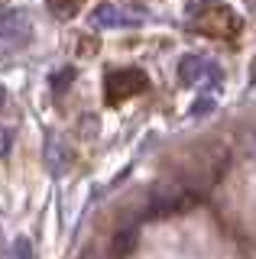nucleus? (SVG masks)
Here are the masks:
<instances>
[{"mask_svg": "<svg viewBox=\"0 0 256 259\" xmlns=\"http://www.w3.org/2000/svg\"><path fill=\"white\" fill-rule=\"evenodd\" d=\"M52 13H59V16H71V13H78V4H68V7L52 4Z\"/></svg>", "mask_w": 256, "mask_h": 259, "instance_id": "obj_11", "label": "nucleus"}, {"mask_svg": "<svg viewBox=\"0 0 256 259\" xmlns=\"http://www.w3.org/2000/svg\"><path fill=\"white\" fill-rule=\"evenodd\" d=\"M179 71H182V78H185V81H198L204 71H214V68H211L204 59H195V55H188V59H182Z\"/></svg>", "mask_w": 256, "mask_h": 259, "instance_id": "obj_6", "label": "nucleus"}, {"mask_svg": "<svg viewBox=\"0 0 256 259\" xmlns=\"http://www.w3.org/2000/svg\"><path fill=\"white\" fill-rule=\"evenodd\" d=\"M71 78H75V71H71V68L59 71V75H55V91H62V88H65V84H71Z\"/></svg>", "mask_w": 256, "mask_h": 259, "instance_id": "obj_10", "label": "nucleus"}, {"mask_svg": "<svg viewBox=\"0 0 256 259\" xmlns=\"http://www.w3.org/2000/svg\"><path fill=\"white\" fill-rule=\"evenodd\" d=\"M29 42V23L20 10L0 13V49H20Z\"/></svg>", "mask_w": 256, "mask_h": 259, "instance_id": "obj_4", "label": "nucleus"}, {"mask_svg": "<svg viewBox=\"0 0 256 259\" xmlns=\"http://www.w3.org/2000/svg\"><path fill=\"white\" fill-rule=\"evenodd\" d=\"M143 10H130V7H117V4H101L98 10L91 13V26L107 29V26H130V23L140 20Z\"/></svg>", "mask_w": 256, "mask_h": 259, "instance_id": "obj_5", "label": "nucleus"}, {"mask_svg": "<svg viewBox=\"0 0 256 259\" xmlns=\"http://www.w3.org/2000/svg\"><path fill=\"white\" fill-rule=\"evenodd\" d=\"M146 75H143L140 68H123V71H110L107 81H104V97H107V104H123L130 101V97H137L146 91Z\"/></svg>", "mask_w": 256, "mask_h": 259, "instance_id": "obj_2", "label": "nucleus"}, {"mask_svg": "<svg viewBox=\"0 0 256 259\" xmlns=\"http://www.w3.org/2000/svg\"><path fill=\"white\" fill-rule=\"evenodd\" d=\"M10 143H13V136H10V130L7 126H0V159L10 152Z\"/></svg>", "mask_w": 256, "mask_h": 259, "instance_id": "obj_9", "label": "nucleus"}, {"mask_svg": "<svg viewBox=\"0 0 256 259\" xmlns=\"http://www.w3.org/2000/svg\"><path fill=\"white\" fill-rule=\"evenodd\" d=\"M133 243H137V230H120L117 240H114V256L123 259V256L133 249Z\"/></svg>", "mask_w": 256, "mask_h": 259, "instance_id": "obj_7", "label": "nucleus"}, {"mask_svg": "<svg viewBox=\"0 0 256 259\" xmlns=\"http://www.w3.org/2000/svg\"><path fill=\"white\" fill-rule=\"evenodd\" d=\"M188 204H195V194L185 191L182 185H175V182H162L159 188L153 191V201H149V214H156V217H162V214H175V210H185Z\"/></svg>", "mask_w": 256, "mask_h": 259, "instance_id": "obj_3", "label": "nucleus"}, {"mask_svg": "<svg viewBox=\"0 0 256 259\" xmlns=\"http://www.w3.org/2000/svg\"><path fill=\"white\" fill-rule=\"evenodd\" d=\"M243 20L224 4H211V7H198L195 16H191V29L204 32V36H214V39H230L237 36Z\"/></svg>", "mask_w": 256, "mask_h": 259, "instance_id": "obj_1", "label": "nucleus"}, {"mask_svg": "<svg viewBox=\"0 0 256 259\" xmlns=\"http://www.w3.org/2000/svg\"><path fill=\"white\" fill-rule=\"evenodd\" d=\"M4 101H7V94H4V88H0V107H4Z\"/></svg>", "mask_w": 256, "mask_h": 259, "instance_id": "obj_12", "label": "nucleus"}, {"mask_svg": "<svg viewBox=\"0 0 256 259\" xmlns=\"http://www.w3.org/2000/svg\"><path fill=\"white\" fill-rule=\"evenodd\" d=\"M10 256L13 259H33V243H29L26 237H17L10 246Z\"/></svg>", "mask_w": 256, "mask_h": 259, "instance_id": "obj_8", "label": "nucleus"}]
</instances>
